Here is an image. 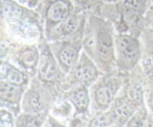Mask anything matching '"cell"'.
Instances as JSON below:
<instances>
[{"label": "cell", "instance_id": "9c48e42d", "mask_svg": "<svg viewBox=\"0 0 153 127\" xmlns=\"http://www.w3.org/2000/svg\"><path fill=\"white\" fill-rule=\"evenodd\" d=\"M24 88L10 84L1 79L0 82V99L2 107L10 109L13 113H19V106L22 103Z\"/></svg>", "mask_w": 153, "mask_h": 127}, {"label": "cell", "instance_id": "52a82bcc", "mask_svg": "<svg viewBox=\"0 0 153 127\" xmlns=\"http://www.w3.org/2000/svg\"><path fill=\"white\" fill-rule=\"evenodd\" d=\"M62 73L61 67L49 48L45 49L40 53V58L37 67V74L41 82L44 83H54Z\"/></svg>", "mask_w": 153, "mask_h": 127}, {"label": "cell", "instance_id": "3957f363", "mask_svg": "<svg viewBox=\"0 0 153 127\" xmlns=\"http://www.w3.org/2000/svg\"><path fill=\"white\" fill-rule=\"evenodd\" d=\"M123 84V79L117 76L99 78L91 90L94 107L101 111L108 110Z\"/></svg>", "mask_w": 153, "mask_h": 127}, {"label": "cell", "instance_id": "8992f818", "mask_svg": "<svg viewBox=\"0 0 153 127\" xmlns=\"http://www.w3.org/2000/svg\"><path fill=\"white\" fill-rule=\"evenodd\" d=\"M73 75L79 85L92 86L100 78V70L94 60L82 51L77 64L73 69Z\"/></svg>", "mask_w": 153, "mask_h": 127}, {"label": "cell", "instance_id": "277c9868", "mask_svg": "<svg viewBox=\"0 0 153 127\" xmlns=\"http://www.w3.org/2000/svg\"><path fill=\"white\" fill-rule=\"evenodd\" d=\"M55 43L53 54L63 73H70L77 64L82 52V40H63Z\"/></svg>", "mask_w": 153, "mask_h": 127}, {"label": "cell", "instance_id": "ac0fdd59", "mask_svg": "<svg viewBox=\"0 0 153 127\" xmlns=\"http://www.w3.org/2000/svg\"><path fill=\"white\" fill-rule=\"evenodd\" d=\"M73 2L76 9L81 10L99 4L102 2V0H73Z\"/></svg>", "mask_w": 153, "mask_h": 127}, {"label": "cell", "instance_id": "30bf717a", "mask_svg": "<svg viewBox=\"0 0 153 127\" xmlns=\"http://www.w3.org/2000/svg\"><path fill=\"white\" fill-rule=\"evenodd\" d=\"M76 8L56 28L52 30L47 38L52 41H58L76 34L82 23V16L80 10Z\"/></svg>", "mask_w": 153, "mask_h": 127}, {"label": "cell", "instance_id": "4fadbf2b", "mask_svg": "<svg viewBox=\"0 0 153 127\" xmlns=\"http://www.w3.org/2000/svg\"><path fill=\"white\" fill-rule=\"evenodd\" d=\"M1 79L10 84L19 87H24L28 84V77L24 70H21L13 64L8 62H1Z\"/></svg>", "mask_w": 153, "mask_h": 127}, {"label": "cell", "instance_id": "e0dca14e", "mask_svg": "<svg viewBox=\"0 0 153 127\" xmlns=\"http://www.w3.org/2000/svg\"><path fill=\"white\" fill-rule=\"evenodd\" d=\"M1 126H12L14 124V119L13 117V114L10 111L1 108Z\"/></svg>", "mask_w": 153, "mask_h": 127}, {"label": "cell", "instance_id": "2e32d148", "mask_svg": "<svg viewBox=\"0 0 153 127\" xmlns=\"http://www.w3.org/2000/svg\"><path fill=\"white\" fill-rule=\"evenodd\" d=\"M127 95L139 107L141 106V105L143 104V94L141 87L138 86V85H134V86L130 88V89L128 90Z\"/></svg>", "mask_w": 153, "mask_h": 127}, {"label": "cell", "instance_id": "8fae6325", "mask_svg": "<svg viewBox=\"0 0 153 127\" xmlns=\"http://www.w3.org/2000/svg\"><path fill=\"white\" fill-rule=\"evenodd\" d=\"M14 58L17 64L25 73L34 76L37 72L40 53L34 46H23L15 52Z\"/></svg>", "mask_w": 153, "mask_h": 127}, {"label": "cell", "instance_id": "44dd1931", "mask_svg": "<svg viewBox=\"0 0 153 127\" xmlns=\"http://www.w3.org/2000/svg\"><path fill=\"white\" fill-rule=\"evenodd\" d=\"M148 105H149V108L153 111V89H152L149 92V96H148Z\"/></svg>", "mask_w": 153, "mask_h": 127}, {"label": "cell", "instance_id": "603a6c76", "mask_svg": "<svg viewBox=\"0 0 153 127\" xmlns=\"http://www.w3.org/2000/svg\"><path fill=\"white\" fill-rule=\"evenodd\" d=\"M152 34H153V31H152Z\"/></svg>", "mask_w": 153, "mask_h": 127}, {"label": "cell", "instance_id": "5b68a950", "mask_svg": "<svg viewBox=\"0 0 153 127\" xmlns=\"http://www.w3.org/2000/svg\"><path fill=\"white\" fill-rule=\"evenodd\" d=\"M33 9L16 0H1V19L8 22H37L39 14Z\"/></svg>", "mask_w": 153, "mask_h": 127}, {"label": "cell", "instance_id": "7a4b0ae2", "mask_svg": "<svg viewBox=\"0 0 153 127\" xmlns=\"http://www.w3.org/2000/svg\"><path fill=\"white\" fill-rule=\"evenodd\" d=\"M114 48L116 65L126 71L132 70L141 55L138 39L131 34L119 33L115 35Z\"/></svg>", "mask_w": 153, "mask_h": 127}, {"label": "cell", "instance_id": "d6986e66", "mask_svg": "<svg viewBox=\"0 0 153 127\" xmlns=\"http://www.w3.org/2000/svg\"><path fill=\"white\" fill-rule=\"evenodd\" d=\"M143 69L149 80L153 82V57L146 58L143 61Z\"/></svg>", "mask_w": 153, "mask_h": 127}, {"label": "cell", "instance_id": "7c38bea8", "mask_svg": "<svg viewBox=\"0 0 153 127\" xmlns=\"http://www.w3.org/2000/svg\"><path fill=\"white\" fill-rule=\"evenodd\" d=\"M68 99L76 109V113L81 114L88 113L91 101L88 87L79 85L77 88L70 91Z\"/></svg>", "mask_w": 153, "mask_h": 127}, {"label": "cell", "instance_id": "7402d4cb", "mask_svg": "<svg viewBox=\"0 0 153 127\" xmlns=\"http://www.w3.org/2000/svg\"><path fill=\"white\" fill-rule=\"evenodd\" d=\"M120 0H102V2L103 3H116Z\"/></svg>", "mask_w": 153, "mask_h": 127}, {"label": "cell", "instance_id": "5bb4252c", "mask_svg": "<svg viewBox=\"0 0 153 127\" xmlns=\"http://www.w3.org/2000/svg\"><path fill=\"white\" fill-rule=\"evenodd\" d=\"M21 104L25 113H40L44 108L43 97L34 88H30L24 93Z\"/></svg>", "mask_w": 153, "mask_h": 127}, {"label": "cell", "instance_id": "ffe728a7", "mask_svg": "<svg viewBox=\"0 0 153 127\" xmlns=\"http://www.w3.org/2000/svg\"><path fill=\"white\" fill-rule=\"evenodd\" d=\"M16 1L31 8H35L38 6L41 0H16Z\"/></svg>", "mask_w": 153, "mask_h": 127}, {"label": "cell", "instance_id": "6da1fadb", "mask_svg": "<svg viewBox=\"0 0 153 127\" xmlns=\"http://www.w3.org/2000/svg\"><path fill=\"white\" fill-rule=\"evenodd\" d=\"M114 41L111 23L97 15L90 14L82 46L100 71L108 73L116 65Z\"/></svg>", "mask_w": 153, "mask_h": 127}, {"label": "cell", "instance_id": "9a60e30c", "mask_svg": "<svg viewBox=\"0 0 153 127\" xmlns=\"http://www.w3.org/2000/svg\"><path fill=\"white\" fill-rule=\"evenodd\" d=\"M39 114V113H37ZM37 113H25V114L17 117L16 121V125L22 126H39L41 123V121L40 120V118L37 116Z\"/></svg>", "mask_w": 153, "mask_h": 127}, {"label": "cell", "instance_id": "ba28073f", "mask_svg": "<svg viewBox=\"0 0 153 127\" xmlns=\"http://www.w3.org/2000/svg\"><path fill=\"white\" fill-rule=\"evenodd\" d=\"M139 106L129 98L128 95L116 98L108 109L114 123L126 124L130 118L138 110Z\"/></svg>", "mask_w": 153, "mask_h": 127}]
</instances>
